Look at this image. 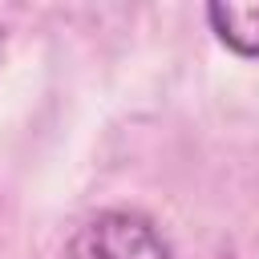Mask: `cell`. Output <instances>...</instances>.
Returning <instances> with one entry per match:
<instances>
[{
    "label": "cell",
    "instance_id": "obj_2",
    "mask_svg": "<svg viewBox=\"0 0 259 259\" xmlns=\"http://www.w3.org/2000/svg\"><path fill=\"white\" fill-rule=\"evenodd\" d=\"M206 20L239 57H259V0H214L206 4Z\"/></svg>",
    "mask_w": 259,
    "mask_h": 259
},
{
    "label": "cell",
    "instance_id": "obj_1",
    "mask_svg": "<svg viewBox=\"0 0 259 259\" xmlns=\"http://www.w3.org/2000/svg\"><path fill=\"white\" fill-rule=\"evenodd\" d=\"M77 255L81 259H170V247L146 214L105 210L81 231Z\"/></svg>",
    "mask_w": 259,
    "mask_h": 259
}]
</instances>
